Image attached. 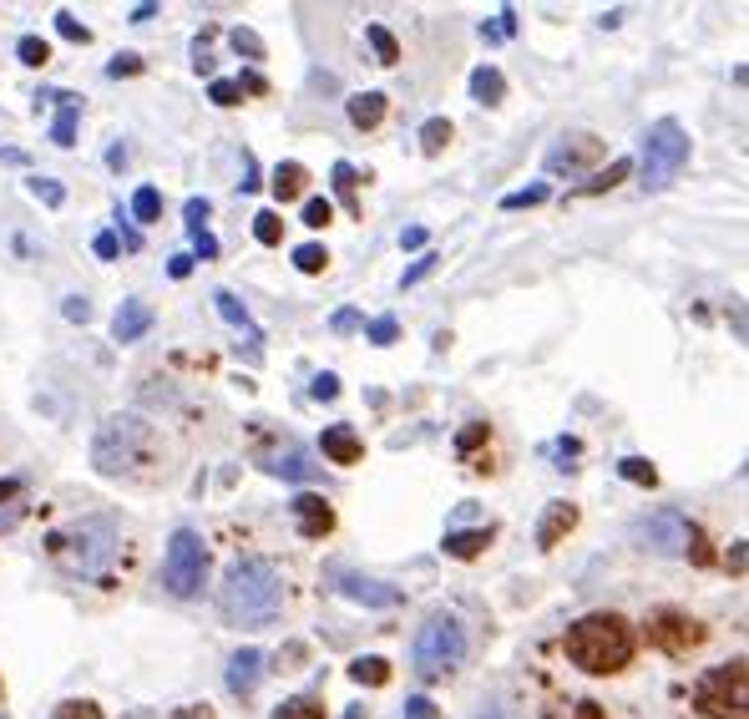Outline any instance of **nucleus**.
Wrapping results in <instances>:
<instances>
[{
    "label": "nucleus",
    "instance_id": "f257e3e1",
    "mask_svg": "<svg viewBox=\"0 0 749 719\" xmlns=\"http://www.w3.org/2000/svg\"><path fill=\"white\" fill-rule=\"evenodd\" d=\"M284 608V578L269 557H233L218 583V613L228 628H269Z\"/></svg>",
    "mask_w": 749,
    "mask_h": 719
},
{
    "label": "nucleus",
    "instance_id": "f03ea898",
    "mask_svg": "<svg viewBox=\"0 0 749 719\" xmlns=\"http://www.w3.org/2000/svg\"><path fill=\"white\" fill-rule=\"evenodd\" d=\"M46 547H51V563H56L61 573L107 583V573H112V563H117V522H112V517H81V522L51 532Z\"/></svg>",
    "mask_w": 749,
    "mask_h": 719
},
{
    "label": "nucleus",
    "instance_id": "7ed1b4c3",
    "mask_svg": "<svg viewBox=\"0 0 749 719\" xmlns=\"http://www.w3.org/2000/svg\"><path fill=\"white\" fill-rule=\"evenodd\" d=\"M567 659L582 674H618L633 659V628L618 613H588L567 628Z\"/></svg>",
    "mask_w": 749,
    "mask_h": 719
},
{
    "label": "nucleus",
    "instance_id": "20e7f679",
    "mask_svg": "<svg viewBox=\"0 0 749 719\" xmlns=\"http://www.w3.org/2000/svg\"><path fill=\"white\" fill-rule=\"evenodd\" d=\"M157 456V431L142 416H107L92 441V466L102 476H142V461Z\"/></svg>",
    "mask_w": 749,
    "mask_h": 719
},
{
    "label": "nucleus",
    "instance_id": "39448f33",
    "mask_svg": "<svg viewBox=\"0 0 749 719\" xmlns=\"http://www.w3.org/2000/svg\"><path fill=\"white\" fill-rule=\"evenodd\" d=\"M466 659V628L451 613H431L421 628H415V644H410V664L421 679H446L456 674Z\"/></svg>",
    "mask_w": 749,
    "mask_h": 719
},
{
    "label": "nucleus",
    "instance_id": "423d86ee",
    "mask_svg": "<svg viewBox=\"0 0 749 719\" xmlns=\"http://www.w3.org/2000/svg\"><path fill=\"white\" fill-rule=\"evenodd\" d=\"M694 704L704 719H749V669L744 659H729L719 669H709L694 684Z\"/></svg>",
    "mask_w": 749,
    "mask_h": 719
},
{
    "label": "nucleus",
    "instance_id": "0eeeda50",
    "mask_svg": "<svg viewBox=\"0 0 749 719\" xmlns=\"http://www.w3.org/2000/svg\"><path fill=\"white\" fill-rule=\"evenodd\" d=\"M689 163V132L674 122V117H663L643 132V188L658 193V188H669V178Z\"/></svg>",
    "mask_w": 749,
    "mask_h": 719
},
{
    "label": "nucleus",
    "instance_id": "6e6552de",
    "mask_svg": "<svg viewBox=\"0 0 749 719\" xmlns=\"http://www.w3.org/2000/svg\"><path fill=\"white\" fill-rule=\"evenodd\" d=\"M203 573H208V547L193 527H178L173 542H168V557H162V583H168L173 598H193L203 588Z\"/></svg>",
    "mask_w": 749,
    "mask_h": 719
},
{
    "label": "nucleus",
    "instance_id": "1a4fd4ad",
    "mask_svg": "<svg viewBox=\"0 0 749 719\" xmlns=\"http://www.w3.org/2000/svg\"><path fill=\"white\" fill-rule=\"evenodd\" d=\"M638 547H648V552H658V557H679V552H689V542H694V522L684 517V512H674V507H658V512H648L643 522H638Z\"/></svg>",
    "mask_w": 749,
    "mask_h": 719
},
{
    "label": "nucleus",
    "instance_id": "9d476101",
    "mask_svg": "<svg viewBox=\"0 0 749 719\" xmlns=\"http://www.w3.org/2000/svg\"><path fill=\"white\" fill-rule=\"evenodd\" d=\"M603 137L593 132H577V137H562L552 152H547V173L552 178H577V173H588L593 163H603Z\"/></svg>",
    "mask_w": 749,
    "mask_h": 719
},
{
    "label": "nucleus",
    "instance_id": "9b49d317",
    "mask_svg": "<svg viewBox=\"0 0 749 719\" xmlns=\"http://www.w3.org/2000/svg\"><path fill=\"white\" fill-rule=\"evenodd\" d=\"M648 638H653L663 654H689V649L704 644V628H699L689 613H679V608H658V613L648 618Z\"/></svg>",
    "mask_w": 749,
    "mask_h": 719
},
{
    "label": "nucleus",
    "instance_id": "f8f14e48",
    "mask_svg": "<svg viewBox=\"0 0 749 719\" xmlns=\"http://www.w3.org/2000/svg\"><path fill=\"white\" fill-rule=\"evenodd\" d=\"M329 588L350 603H365V608H395L400 603V588L380 583V578H365V573H350V568H329Z\"/></svg>",
    "mask_w": 749,
    "mask_h": 719
},
{
    "label": "nucleus",
    "instance_id": "ddd939ff",
    "mask_svg": "<svg viewBox=\"0 0 749 719\" xmlns=\"http://www.w3.org/2000/svg\"><path fill=\"white\" fill-rule=\"evenodd\" d=\"M319 451H324V461H335V466H360L365 461V441L350 426H329L319 436Z\"/></svg>",
    "mask_w": 749,
    "mask_h": 719
},
{
    "label": "nucleus",
    "instance_id": "4468645a",
    "mask_svg": "<svg viewBox=\"0 0 749 719\" xmlns=\"http://www.w3.org/2000/svg\"><path fill=\"white\" fill-rule=\"evenodd\" d=\"M259 679H264V654H259V649H238V654L228 659V689H233L238 699L254 694Z\"/></svg>",
    "mask_w": 749,
    "mask_h": 719
},
{
    "label": "nucleus",
    "instance_id": "2eb2a0df",
    "mask_svg": "<svg viewBox=\"0 0 749 719\" xmlns=\"http://www.w3.org/2000/svg\"><path fill=\"white\" fill-rule=\"evenodd\" d=\"M147 330H152V309H147L142 299H122V309L112 314V340L132 345V340H142Z\"/></svg>",
    "mask_w": 749,
    "mask_h": 719
},
{
    "label": "nucleus",
    "instance_id": "dca6fc26",
    "mask_svg": "<svg viewBox=\"0 0 749 719\" xmlns=\"http://www.w3.org/2000/svg\"><path fill=\"white\" fill-rule=\"evenodd\" d=\"M572 527H577V507H572V502H552V507L542 512V522H537V547H542V552H552V547H557Z\"/></svg>",
    "mask_w": 749,
    "mask_h": 719
},
{
    "label": "nucleus",
    "instance_id": "f3484780",
    "mask_svg": "<svg viewBox=\"0 0 749 719\" xmlns=\"http://www.w3.org/2000/svg\"><path fill=\"white\" fill-rule=\"evenodd\" d=\"M294 517H299V532H304V537H324L329 527H335V512H329V502L314 497V492H299V497H294Z\"/></svg>",
    "mask_w": 749,
    "mask_h": 719
},
{
    "label": "nucleus",
    "instance_id": "a211bd4d",
    "mask_svg": "<svg viewBox=\"0 0 749 719\" xmlns=\"http://www.w3.org/2000/svg\"><path fill=\"white\" fill-rule=\"evenodd\" d=\"M502 97H507V76L496 71V66H476V71H471V102L502 107Z\"/></svg>",
    "mask_w": 749,
    "mask_h": 719
},
{
    "label": "nucleus",
    "instance_id": "6ab92c4d",
    "mask_svg": "<svg viewBox=\"0 0 749 719\" xmlns=\"http://www.w3.org/2000/svg\"><path fill=\"white\" fill-rule=\"evenodd\" d=\"M491 537H496V527H476V532H446V557H461V563H471V557H481L486 547H491Z\"/></svg>",
    "mask_w": 749,
    "mask_h": 719
},
{
    "label": "nucleus",
    "instance_id": "aec40b11",
    "mask_svg": "<svg viewBox=\"0 0 749 719\" xmlns=\"http://www.w3.org/2000/svg\"><path fill=\"white\" fill-rule=\"evenodd\" d=\"M41 97H51L61 112H56V122H51V142L56 147H71L76 142V97L71 92H41Z\"/></svg>",
    "mask_w": 749,
    "mask_h": 719
},
{
    "label": "nucleus",
    "instance_id": "412c9836",
    "mask_svg": "<svg viewBox=\"0 0 749 719\" xmlns=\"http://www.w3.org/2000/svg\"><path fill=\"white\" fill-rule=\"evenodd\" d=\"M350 122H355L360 132L380 127V122H385V92H360V97H350Z\"/></svg>",
    "mask_w": 749,
    "mask_h": 719
},
{
    "label": "nucleus",
    "instance_id": "4be33fe9",
    "mask_svg": "<svg viewBox=\"0 0 749 719\" xmlns=\"http://www.w3.org/2000/svg\"><path fill=\"white\" fill-rule=\"evenodd\" d=\"M304 188H309L304 163H279V168H274V198H279V203H294Z\"/></svg>",
    "mask_w": 749,
    "mask_h": 719
},
{
    "label": "nucleus",
    "instance_id": "5701e85b",
    "mask_svg": "<svg viewBox=\"0 0 749 719\" xmlns=\"http://www.w3.org/2000/svg\"><path fill=\"white\" fill-rule=\"evenodd\" d=\"M633 173V163L628 157H618V163H608V173H598V178H588L582 188H572V198H593V193H608V188H618L623 178Z\"/></svg>",
    "mask_w": 749,
    "mask_h": 719
},
{
    "label": "nucleus",
    "instance_id": "b1692460",
    "mask_svg": "<svg viewBox=\"0 0 749 719\" xmlns=\"http://www.w3.org/2000/svg\"><path fill=\"white\" fill-rule=\"evenodd\" d=\"M350 679H355V684H365V689H380V684H390V664H385L380 654L355 659V664H350Z\"/></svg>",
    "mask_w": 749,
    "mask_h": 719
},
{
    "label": "nucleus",
    "instance_id": "393cba45",
    "mask_svg": "<svg viewBox=\"0 0 749 719\" xmlns=\"http://www.w3.org/2000/svg\"><path fill=\"white\" fill-rule=\"evenodd\" d=\"M213 304H218V314L228 319L233 330H248V340H259V330H254V319H248V309H243V304H238L228 289H218V294H213Z\"/></svg>",
    "mask_w": 749,
    "mask_h": 719
},
{
    "label": "nucleus",
    "instance_id": "a878e982",
    "mask_svg": "<svg viewBox=\"0 0 749 719\" xmlns=\"http://www.w3.org/2000/svg\"><path fill=\"white\" fill-rule=\"evenodd\" d=\"M274 719H324V704H319L314 694H299V699L279 704V709H274Z\"/></svg>",
    "mask_w": 749,
    "mask_h": 719
},
{
    "label": "nucleus",
    "instance_id": "bb28decb",
    "mask_svg": "<svg viewBox=\"0 0 749 719\" xmlns=\"http://www.w3.org/2000/svg\"><path fill=\"white\" fill-rule=\"evenodd\" d=\"M446 142H451V122H446V117H431V122L421 127V152H426V157H436Z\"/></svg>",
    "mask_w": 749,
    "mask_h": 719
},
{
    "label": "nucleus",
    "instance_id": "cd10ccee",
    "mask_svg": "<svg viewBox=\"0 0 749 719\" xmlns=\"http://www.w3.org/2000/svg\"><path fill=\"white\" fill-rule=\"evenodd\" d=\"M157 213H162V193L157 188H137L132 193V218L137 223H157Z\"/></svg>",
    "mask_w": 749,
    "mask_h": 719
},
{
    "label": "nucleus",
    "instance_id": "c85d7f7f",
    "mask_svg": "<svg viewBox=\"0 0 749 719\" xmlns=\"http://www.w3.org/2000/svg\"><path fill=\"white\" fill-rule=\"evenodd\" d=\"M618 471L628 476L633 487H658V471H653L643 456H623V461H618Z\"/></svg>",
    "mask_w": 749,
    "mask_h": 719
},
{
    "label": "nucleus",
    "instance_id": "c756f323",
    "mask_svg": "<svg viewBox=\"0 0 749 719\" xmlns=\"http://www.w3.org/2000/svg\"><path fill=\"white\" fill-rule=\"evenodd\" d=\"M294 269H299V274H324V269H329V254H324L319 244H299V249H294Z\"/></svg>",
    "mask_w": 749,
    "mask_h": 719
},
{
    "label": "nucleus",
    "instance_id": "7c9ffc66",
    "mask_svg": "<svg viewBox=\"0 0 749 719\" xmlns=\"http://www.w3.org/2000/svg\"><path fill=\"white\" fill-rule=\"evenodd\" d=\"M233 51L238 56H248V61H264V41H259V31H248V26H233Z\"/></svg>",
    "mask_w": 749,
    "mask_h": 719
},
{
    "label": "nucleus",
    "instance_id": "2f4dec72",
    "mask_svg": "<svg viewBox=\"0 0 749 719\" xmlns=\"http://www.w3.org/2000/svg\"><path fill=\"white\" fill-rule=\"evenodd\" d=\"M365 36H370V46H375V56H380L385 66H395V61H400V41H395L385 26H370Z\"/></svg>",
    "mask_w": 749,
    "mask_h": 719
},
{
    "label": "nucleus",
    "instance_id": "473e14b6",
    "mask_svg": "<svg viewBox=\"0 0 749 719\" xmlns=\"http://www.w3.org/2000/svg\"><path fill=\"white\" fill-rule=\"evenodd\" d=\"M254 238H259L264 249H274L279 238H284V218H279V213H259V218H254Z\"/></svg>",
    "mask_w": 749,
    "mask_h": 719
},
{
    "label": "nucleus",
    "instance_id": "72a5a7b5",
    "mask_svg": "<svg viewBox=\"0 0 749 719\" xmlns=\"http://www.w3.org/2000/svg\"><path fill=\"white\" fill-rule=\"evenodd\" d=\"M26 188H31L46 208H61V203H66V188H61V183H51V178H26Z\"/></svg>",
    "mask_w": 749,
    "mask_h": 719
},
{
    "label": "nucleus",
    "instance_id": "f704fd0d",
    "mask_svg": "<svg viewBox=\"0 0 749 719\" xmlns=\"http://www.w3.org/2000/svg\"><path fill=\"white\" fill-rule=\"evenodd\" d=\"M542 198H547V183H532V188H522V193H507V198H502V208H507V213H517V208H537Z\"/></svg>",
    "mask_w": 749,
    "mask_h": 719
},
{
    "label": "nucleus",
    "instance_id": "c9c22d12",
    "mask_svg": "<svg viewBox=\"0 0 749 719\" xmlns=\"http://www.w3.org/2000/svg\"><path fill=\"white\" fill-rule=\"evenodd\" d=\"M51 719H102V709L92 699H66V704H56Z\"/></svg>",
    "mask_w": 749,
    "mask_h": 719
},
{
    "label": "nucleus",
    "instance_id": "e433bc0d",
    "mask_svg": "<svg viewBox=\"0 0 749 719\" xmlns=\"http://www.w3.org/2000/svg\"><path fill=\"white\" fill-rule=\"evenodd\" d=\"M274 471L289 476V482H304V476H314V466H309L304 451H289V461H274Z\"/></svg>",
    "mask_w": 749,
    "mask_h": 719
},
{
    "label": "nucleus",
    "instance_id": "4c0bfd02",
    "mask_svg": "<svg viewBox=\"0 0 749 719\" xmlns=\"http://www.w3.org/2000/svg\"><path fill=\"white\" fill-rule=\"evenodd\" d=\"M16 51H21V61H26V66H46V61H51V46H46L41 36H21V46H16Z\"/></svg>",
    "mask_w": 749,
    "mask_h": 719
},
{
    "label": "nucleus",
    "instance_id": "58836bf2",
    "mask_svg": "<svg viewBox=\"0 0 749 719\" xmlns=\"http://www.w3.org/2000/svg\"><path fill=\"white\" fill-rule=\"evenodd\" d=\"M56 31H61V36H66L71 46H87V41H92V31L81 26V21H76L71 11H61V16H56Z\"/></svg>",
    "mask_w": 749,
    "mask_h": 719
},
{
    "label": "nucleus",
    "instance_id": "ea45409f",
    "mask_svg": "<svg viewBox=\"0 0 749 719\" xmlns=\"http://www.w3.org/2000/svg\"><path fill=\"white\" fill-rule=\"evenodd\" d=\"M395 335H400L395 314H380V319H370V345H395Z\"/></svg>",
    "mask_w": 749,
    "mask_h": 719
},
{
    "label": "nucleus",
    "instance_id": "a19ab883",
    "mask_svg": "<svg viewBox=\"0 0 749 719\" xmlns=\"http://www.w3.org/2000/svg\"><path fill=\"white\" fill-rule=\"evenodd\" d=\"M400 719H441V709H436L426 694H410V699H405V709H400Z\"/></svg>",
    "mask_w": 749,
    "mask_h": 719
},
{
    "label": "nucleus",
    "instance_id": "79ce46f5",
    "mask_svg": "<svg viewBox=\"0 0 749 719\" xmlns=\"http://www.w3.org/2000/svg\"><path fill=\"white\" fill-rule=\"evenodd\" d=\"M329 178H335V188H340V198H345V203H355V183H360V173H355L350 163H335V173H329Z\"/></svg>",
    "mask_w": 749,
    "mask_h": 719
},
{
    "label": "nucleus",
    "instance_id": "37998d69",
    "mask_svg": "<svg viewBox=\"0 0 749 719\" xmlns=\"http://www.w3.org/2000/svg\"><path fill=\"white\" fill-rule=\"evenodd\" d=\"M329 218H335V208H329V198H309V203H304V223H309V228H324Z\"/></svg>",
    "mask_w": 749,
    "mask_h": 719
},
{
    "label": "nucleus",
    "instance_id": "c03bdc74",
    "mask_svg": "<svg viewBox=\"0 0 749 719\" xmlns=\"http://www.w3.org/2000/svg\"><path fill=\"white\" fill-rule=\"evenodd\" d=\"M208 97H213V107H238V102H243L238 82H213V87H208Z\"/></svg>",
    "mask_w": 749,
    "mask_h": 719
},
{
    "label": "nucleus",
    "instance_id": "a18cd8bd",
    "mask_svg": "<svg viewBox=\"0 0 749 719\" xmlns=\"http://www.w3.org/2000/svg\"><path fill=\"white\" fill-rule=\"evenodd\" d=\"M481 441H486V421H476V426H466V431L456 436V451H461V456H471V451H476Z\"/></svg>",
    "mask_w": 749,
    "mask_h": 719
},
{
    "label": "nucleus",
    "instance_id": "49530a36",
    "mask_svg": "<svg viewBox=\"0 0 749 719\" xmlns=\"http://www.w3.org/2000/svg\"><path fill=\"white\" fill-rule=\"evenodd\" d=\"M309 390H314V401H335V395H340V375H329V370H324V375H314V385H309Z\"/></svg>",
    "mask_w": 749,
    "mask_h": 719
},
{
    "label": "nucleus",
    "instance_id": "de8ad7c7",
    "mask_svg": "<svg viewBox=\"0 0 749 719\" xmlns=\"http://www.w3.org/2000/svg\"><path fill=\"white\" fill-rule=\"evenodd\" d=\"M61 314L71 319V325H87V319H92V304H87V299H81V294H71V299L61 304Z\"/></svg>",
    "mask_w": 749,
    "mask_h": 719
},
{
    "label": "nucleus",
    "instance_id": "09e8293b",
    "mask_svg": "<svg viewBox=\"0 0 749 719\" xmlns=\"http://www.w3.org/2000/svg\"><path fill=\"white\" fill-rule=\"evenodd\" d=\"M436 264H441V259H436V254H421V259H415V264H410V269H405V289H410V284H421V279H426V274H431V269H436Z\"/></svg>",
    "mask_w": 749,
    "mask_h": 719
},
{
    "label": "nucleus",
    "instance_id": "8fccbe9b",
    "mask_svg": "<svg viewBox=\"0 0 749 719\" xmlns=\"http://www.w3.org/2000/svg\"><path fill=\"white\" fill-rule=\"evenodd\" d=\"M203 218H208V203H203V198H188V208H183L188 233H203Z\"/></svg>",
    "mask_w": 749,
    "mask_h": 719
},
{
    "label": "nucleus",
    "instance_id": "3c124183",
    "mask_svg": "<svg viewBox=\"0 0 749 719\" xmlns=\"http://www.w3.org/2000/svg\"><path fill=\"white\" fill-rule=\"evenodd\" d=\"M193 249H198L193 259H218V238L203 228V233H193Z\"/></svg>",
    "mask_w": 749,
    "mask_h": 719
},
{
    "label": "nucleus",
    "instance_id": "603ef678",
    "mask_svg": "<svg viewBox=\"0 0 749 719\" xmlns=\"http://www.w3.org/2000/svg\"><path fill=\"white\" fill-rule=\"evenodd\" d=\"M259 188V163H254V152H243V193H254Z\"/></svg>",
    "mask_w": 749,
    "mask_h": 719
},
{
    "label": "nucleus",
    "instance_id": "864d4df0",
    "mask_svg": "<svg viewBox=\"0 0 749 719\" xmlns=\"http://www.w3.org/2000/svg\"><path fill=\"white\" fill-rule=\"evenodd\" d=\"M92 249H97V259H117V233H97Z\"/></svg>",
    "mask_w": 749,
    "mask_h": 719
},
{
    "label": "nucleus",
    "instance_id": "5fc2aeb1",
    "mask_svg": "<svg viewBox=\"0 0 749 719\" xmlns=\"http://www.w3.org/2000/svg\"><path fill=\"white\" fill-rule=\"evenodd\" d=\"M137 71H142V61H137V56H117V61L107 66V76H137Z\"/></svg>",
    "mask_w": 749,
    "mask_h": 719
},
{
    "label": "nucleus",
    "instance_id": "6e6d98bb",
    "mask_svg": "<svg viewBox=\"0 0 749 719\" xmlns=\"http://www.w3.org/2000/svg\"><path fill=\"white\" fill-rule=\"evenodd\" d=\"M329 325H335L340 335H350V330H360V314H355V309H340L335 319H329Z\"/></svg>",
    "mask_w": 749,
    "mask_h": 719
},
{
    "label": "nucleus",
    "instance_id": "4d7b16f0",
    "mask_svg": "<svg viewBox=\"0 0 749 719\" xmlns=\"http://www.w3.org/2000/svg\"><path fill=\"white\" fill-rule=\"evenodd\" d=\"M16 497H26V482L21 476H6V482H0V502H16Z\"/></svg>",
    "mask_w": 749,
    "mask_h": 719
},
{
    "label": "nucleus",
    "instance_id": "13d9d810",
    "mask_svg": "<svg viewBox=\"0 0 749 719\" xmlns=\"http://www.w3.org/2000/svg\"><path fill=\"white\" fill-rule=\"evenodd\" d=\"M421 244H426V228H421V223H410V228L400 233V249H421Z\"/></svg>",
    "mask_w": 749,
    "mask_h": 719
},
{
    "label": "nucleus",
    "instance_id": "bf43d9fd",
    "mask_svg": "<svg viewBox=\"0 0 749 719\" xmlns=\"http://www.w3.org/2000/svg\"><path fill=\"white\" fill-rule=\"evenodd\" d=\"M168 274H173V279H188V274H193V254H173V259H168Z\"/></svg>",
    "mask_w": 749,
    "mask_h": 719
},
{
    "label": "nucleus",
    "instance_id": "052dcab7",
    "mask_svg": "<svg viewBox=\"0 0 749 719\" xmlns=\"http://www.w3.org/2000/svg\"><path fill=\"white\" fill-rule=\"evenodd\" d=\"M173 719H213V709H208V704H183Z\"/></svg>",
    "mask_w": 749,
    "mask_h": 719
},
{
    "label": "nucleus",
    "instance_id": "680f3d73",
    "mask_svg": "<svg viewBox=\"0 0 749 719\" xmlns=\"http://www.w3.org/2000/svg\"><path fill=\"white\" fill-rule=\"evenodd\" d=\"M512 31H517V11L507 6V11H502V26H496V36H512Z\"/></svg>",
    "mask_w": 749,
    "mask_h": 719
},
{
    "label": "nucleus",
    "instance_id": "e2e57ef3",
    "mask_svg": "<svg viewBox=\"0 0 749 719\" xmlns=\"http://www.w3.org/2000/svg\"><path fill=\"white\" fill-rule=\"evenodd\" d=\"M577 719H603V709L598 704H577Z\"/></svg>",
    "mask_w": 749,
    "mask_h": 719
},
{
    "label": "nucleus",
    "instance_id": "0e129e2a",
    "mask_svg": "<svg viewBox=\"0 0 749 719\" xmlns=\"http://www.w3.org/2000/svg\"><path fill=\"white\" fill-rule=\"evenodd\" d=\"M481 719H507V709H502V704H486V709H481Z\"/></svg>",
    "mask_w": 749,
    "mask_h": 719
},
{
    "label": "nucleus",
    "instance_id": "69168bd1",
    "mask_svg": "<svg viewBox=\"0 0 749 719\" xmlns=\"http://www.w3.org/2000/svg\"><path fill=\"white\" fill-rule=\"evenodd\" d=\"M122 719H157V714H152V709H127Z\"/></svg>",
    "mask_w": 749,
    "mask_h": 719
}]
</instances>
